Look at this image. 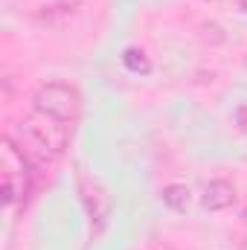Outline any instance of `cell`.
Instances as JSON below:
<instances>
[{
    "mask_svg": "<svg viewBox=\"0 0 247 250\" xmlns=\"http://www.w3.org/2000/svg\"><path fill=\"white\" fill-rule=\"evenodd\" d=\"M233 198H236V189L230 187L227 181H215V184H209V189H206L204 204H206L209 209H224V207L233 204Z\"/></svg>",
    "mask_w": 247,
    "mask_h": 250,
    "instance_id": "cell-2",
    "label": "cell"
},
{
    "mask_svg": "<svg viewBox=\"0 0 247 250\" xmlns=\"http://www.w3.org/2000/svg\"><path fill=\"white\" fill-rule=\"evenodd\" d=\"M35 105H38V114H44L50 120H59V123H70L79 114V96L67 84H47V87H41V93L35 96Z\"/></svg>",
    "mask_w": 247,
    "mask_h": 250,
    "instance_id": "cell-1",
    "label": "cell"
}]
</instances>
